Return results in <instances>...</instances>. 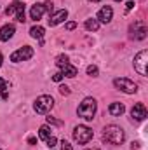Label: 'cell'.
<instances>
[{"mask_svg":"<svg viewBox=\"0 0 148 150\" xmlns=\"http://www.w3.org/2000/svg\"><path fill=\"white\" fill-rule=\"evenodd\" d=\"M47 124H52V126H63V122L58 120V119H54V117H47Z\"/></svg>","mask_w":148,"mask_h":150,"instance_id":"cell-23","label":"cell"},{"mask_svg":"<svg viewBox=\"0 0 148 150\" xmlns=\"http://www.w3.org/2000/svg\"><path fill=\"white\" fill-rule=\"evenodd\" d=\"M111 18H113V9H111L110 5H105L103 9H99V12H98V21L99 23H110Z\"/></svg>","mask_w":148,"mask_h":150,"instance_id":"cell-13","label":"cell"},{"mask_svg":"<svg viewBox=\"0 0 148 150\" xmlns=\"http://www.w3.org/2000/svg\"><path fill=\"white\" fill-rule=\"evenodd\" d=\"M52 107H54V100H52V96H47V94H42V96H38L37 100H35V103H33V108H35V112L37 113H49L52 110Z\"/></svg>","mask_w":148,"mask_h":150,"instance_id":"cell-3","label":"cell"},{"mask_svg":"<svg viewBox=\"0 0 148 150\" xmlns=\"http://www.w3.org/2000/svg\"><path fill=\"white\" fill-rule=\"evenodd\" d=\"M113 86H115L118 91L125 93V94H134V93L138 91V86H136V82H132L131 79H125V77L115 79V80H113Z\"/></svg>","mask_w":148,"mask_h":150,"instance_id":"cell-6","label":"cell"},{"mask_svg":"<svg viewBox=\"0 0 148 150\" xmlns=\"http://www.w3.org/2000/svg\"><path fill=\"white\" fill-rule=\"evenodd\" d=\"M33 49L30 47V45H25V47H21V49H18V51H14L12 54H11V61L12 63H19V61H26V59H30V58H33Z\"/></svg>","mask_w":148,"mask_h":150,"instance_id":"cell-10","label":"cell"},{"mask_svg":"<svg viewBox=\"0 0 148 150\" xmlns=\"http://www.w3.org/2000/svg\"><path fill=\"white\" fill-rule=\"evenodd\" d=\"M2 61H4V56L0 54V67H2Z\"/></svg>","mask_w":148,"mask_h":150,"instance_id":"cell-31","label":"cell"},{"mask_svg":"<svg viewBox=\"0 0 148 150\" xmlns=\"http://www.w3.org/2000/svg\"><path fill=\"white\" fill-rule=\"evenodd\" d=\"M59 93H61L63 96H68V94H70V87H68V86H59Z\"/></svg>","mask_w":148,"mask_h":150,"instance_id":"cell-24","label":"cell"},{"mask_svg":"<svg viewBox=\"0 0 148 150\" xmlns=\"http://www.w3.org/2000/svg\"><path fill=\"white\" fill-rule=\"evenodd\" d=\"M9 98V82L0 77V101H5Z\"/></svg>","mask_w":148,"mask_h":150,"instance_id":"cell-18","label":"cell"},{"mask_svg":"<svg viewBox=\"0 0 148 150\" xmlns=\"http://www.w3.org/2000/svg\"><path fill=\"white\" fill-rule=\"evenodd\" d=\"M91 2H99V0H91Z\"/></svg>","mask_w":148,"mask_h":150,"instance_id":"cell-33","label":"cell"},{"mask_svg":"<svg viewBox=\"0 0 148 150\" xmlns=\"http://www.w3.org/2000/svg\"><path fill=\"white\" fill-rule=\"evenodd\" d=\"M84 26H85V30H89V32H96V30L99 28V21L91 18V19H87V21H85V25H84Z\"/></svg>","mask_w":148,"mask_h":150,"instance_id":"cell-19","label":"cell"},{"mask_svg":"<svg viewBox=\"0 0 148 150\" xmlns=\"http://www.w3.org/2000/svg\"><path fill=\"white\" fill-rule=\"evenodd\" d=\"M124 129L115 126V124H110L103 129V142L110 143V145H122L124 143Z\"/></svg>","mask_w":148,"mask_h":150,"instance_id":"cell-1","label":"cell"},{"mask_svg":"<svg viewBox=\"0 0 148 150\" xmlns=\"http://www.w3.org/2000/svg\"><path fill=\"white\" fill-rule=\"evenodd\" d=\"M66 18H68V11H66V9L56 11L54 14H51V16H49V26H58V25H59V23H63Z\"/></svg>","mask_w":148,"mask_h":150,"instance_id":"cell-12","label":"cell"},{"mask_svg":"<svg viewBox=\"0 0 148 150\" xmlns=\"http://www.w3.org/2000/svg\"><path fill=\"white\" fill-rule=\"evenodd\" d=\"M5 14H7V16H14L19 23H25V21H26V18H25V4L19 2V0L12 2V4L5 9Z\"/></svg>","mask_w":148,"mask_h":150,"instance_id":"cell-5","label":"cell"},{"mask_svg":"<svg viewBox=\"0 0 148 150\" xmlns=\"http://www.w3.org/2000/svg\"><path fill=\"white\" fill-rule=\"evenodd\" d=\"M63 77H65V75L61 74V72H58V74L52 75V80H54V82H61V80H63Z\"/></svg>","mask_w":148,"mask_h":150,"instance_id":"cell-25","label":"cell"},{"mask_svg":"<svg viewBox=\"0 0 148 150\" xmlns=\"http://www.w3.org/2000/svg\"><path fill=\"white\" fill-rule=\"evenodd\" d=\"M44 12H45L44 4H35V5L30 9V18H32V19H35V21H38V19L44 16Z\"/></svg>","mask_w":148,"mask_h":150,"instance_id":"cell-15","label":"cell"},{"mask_svg":"<svg viewBox=\"0 0 148 150\" xmlns=\"http://www.w3.org/2000/svg\"><path fill=\"white\" fill-rule=\"evenodd\" d=\"M44 33H45V30H44L42 26H32V28H30V35L33 38H38L40 45L44 44Z\"/></svg>","mask_w":148,"mask_h":150,"instance_id":"cell-17","label":"cell"},{"mask_svg":"<svg viewBox=\"0 0 148 150\" xmlns=\"http://www.w3.org/2000/svg\"><path fill=\"white\" fill-rule=\"evenodd\" d=\"M56 65L61 68V74L65 75V77H70V79H73L75 75L78 74L77 67L70 65V63H68V58H66V56H63V54L56 58Z\"/></svg>","mask_w":148,"mask_h":150,"instance_id":"cell-8","label":"cell"},{"mask_svg":"<svg viewBox=\"0 0 148 150\" xmlns=\"http://www.w3.org/2000/svg\"><path fill=\"white\" fill-rule=\"evenodd\" d=\"M56 142H58V140H56L54 136H49V138L45 140V143H47V147H49V149H54V147H56Z\"/></svg>","mask_w":148,"mask_h":150,"instance_id":"cell-21","label":"cell"},{"mask_svg":"<svg viewBox=\"0 0 148 150\" xmlns=\"http://www.w3.org/2000/svg\"><path fill=\"white\" fill-rule=\"evenodd\" d=\"M117 2H120V0H117Z\"/></svg>","mask_w":148,"mask_h":150,"instance_id":"cell-34","label":"cell"},{"mask_svg":"<svg viewBox=\"0 0 148 150\" xmlns=\"http://www.w3.org/2000/svg\"><path fill=\"white\" fill-rule=\"evenodd\" d=\"M49 150H52V149H49Z\"/></svg>","mask_w":148,"mask_h":150,"instance_id":"cell-35","label":"cell"},{"mask_svg":"<svg viewBox=\"0 0 148 150\" xmlns=\"http://www.w3.org/2000/svg\"><path fill=\"white\" fill-rule=\"evenodd\" d=\"M87 150H99V149H87Z\"/></svg>","mask_w":148,"mask_h":150,"instance_id":"cell-32","label":"cell"},{"mask_svg":"<svg viewBox=\"0 0 148 150\" xmlns=\"http://www.w3.org/2000/svg\"><path fill=\"white\" fill-rule=\"evenodd\" d=\"M28 143H30V145H35V143H37V140H35L33 136H30V138H28Z\"/></svg>","mask_w":148,"mask_h":150,"instance_id":"cell-30","label":"cell"},{"mask_svg":"<svg viewBox=\"0 0 148 150\" xmlns=\"http://www.w3.org/2000/svg\"><path fill=\"white\" fill-rule=\"evenodd\" d=\"M92 136H94V133H92V129H89L87 126H77L73 129V140L78 145L89 143V142L92 140Z\"/></svg>","mask_w":148,"mask_h":150,"instance_id":"cell-4","label":"cell"},{"mask_svg":"<svg viewBox=\"0 0 148 150\" xmlns=\"http://www.w3.org/2000/svg\"><path fill=\"white\" fill-rule=\"evenodd\" d=\"M75 28H77V23H75V21L66 23V30H75Z\"/></svg>","mask_w":148,"mask_h":150,"instance_id":"cell-29","label":"cell"},{"mask_svg":"<svg viewBox=\"0 0 148 150\" xmlns=\"http://www.w3.org/2000/svg\"><path fill=\"white\" fill-rule=\"evenodd\" d=\"M131 117H132V122H141L148 117L147 107L143 103H136L132 108H131Z\"/></svg>","mask_w":148,"mask_h":150,"instance_id":"cell-11","label":"cell"},{"mask_svg":"<svg viewBox=\"0 0 148 150\" xmlns=\"http://www.w3.org/2000/svg\"><path fill=\"white\" fill-rule=\"evenodd\" d=\"M14 33H16L14 25H4V26L0 28V40H2V42H7V40L12 38Z\"/></svg>","mask_w":148,"mask_h":150,"instance_id":"cell-14","label":"cell"},{"mask_svg":"<svg viewBox=\"0 0 148 150\" xmlns=\"http://www.w3.org/2000/svg\"><path fill=\"white\" fill-rule=\"evenodd\" d=\"M108 112L113 115V117H120L122 113L125 112V107L122 105V103H118V101H115V103H111L110 107H108Z\"/></svg>","mask_w":148,"mask_h":150,"instance_id":"cell-16","label":"cell"},{"mask_svg":"<svg viewBox=\"0 0 148 150\" xmlns=\"http://www.w3.org/2000/svg\"><path fill=\"white\" fill-rule=\"evenodd\" d=\"M147 65H148V51L143 49V51H140V52L134 56V70L140 75L147 77V74H148Z\"/></svg>","mask_w":148,"mask_h":150,"instance_id":"cell-7","label":"cell"},{"mask_svg":"<svg viewBox=\"0 0 148 150\" xmlns=\"http://www.w3.org/2000/svg\"><path fill=\"white\" fill-rule=\"evenodd\" d=\"M131 32V38L134 40H143L147 38V33H148V28H147V23L145 21H134L129 28Z\"/></svg>","mask_w":148,"mask_h":150,"instance_id":"cell-9","label":"cell"},{"mask_svg":"<svg viewBox=\"0 0 148 150\" xmlns=\"http://www.w3.org/2000/svg\"><path fill=\"white\" fill-rule=\"evenodd\" d=\"M87 74L91 75V77H96V75H98V67H94V65L87 67Z\"/></svg>","mask_w":148,"mask_h":150,"instance_id":"cell-22","label":"cell"},{"mask_svg":"<svg viewBox=\"0 0 148 150\" xmlns=\"http://www.w3.org/2000/svg\"><path fill=\"white\" fill-rule=\"evenodd\" d=\"M61 150H73V149H72V145H70L66 140H63V142H61Z\"/></svg>","mask_w":148,"mask_h":150,"instance_id":"cell-27","label":"cell"},{"mask_svg":"<svg viewBox=\"0 0 148 150\" xmlns=\"http://www.w3.org/2000/svg\"><path fill=\"white\" fill-rule=\"evenodd\" d=\"M38 136H40L44 142H45L49 136H52V134H51V129H49V126H40V129H38Z\"/></svg>","mask_w":148,"mask_h":150,"instance_id":"cell-20","label":"cell"},{"mask_svg":"<svg viewBox=\"0 0 148 150\" xmlns=\"http://www.w3.org/2000/svg\"><path fill=\"white\" fill-rule=\"evenodd\" d=\"M96 110H98L96 100H94V98H85V100L78 105L77 113H78V117H82V119H85V120H92L94 115H96Z\"/></svg>","mask_w":148,"mask_h":150,"instance_id":"cell-2","label":"cell"},{"mask_svg":"<svg viewBox=\"0 0 148 150\" xmlns=\"http://www.w3.org/2000/svg\"><path fill=\"white\" fill-rule=\"evenodd\" d=\"M134 5H136V4H134L132 0H131V2H127V4H125V12H129L131 9H134Z\"/></svg>","mask_w":148,"mask_h":150,"instance_id":"cell-28","label":"cell"},{"mask_svg":"<svg viewBox=\"0 0 148 150\" xmlns=\"http://www.w3.org/2000/svg\"><path fill=\"white\" fill-rule=\"evenodd\" d=\"M44 7H45V12H49V14L54 11V7H52V2H45V4H44Z\"/></svg>","mask_w":148,"mask_h":150,"instance_id":"cell-26","label":"cell"}]
</instances>
